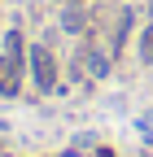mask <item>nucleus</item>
Segmentation results:
<instances>
[{"mask_svg": "<svg viewBox=\"0 0 153 157\" xmlns=\"http://www.w3.org/2000/svg\"><path fill=\"white\" fill-rule=\"evenodd\" d=\"M31 70H35V83H40V92H53L57 87V61H53V52L44 44H35L31 48Z\"/></svg>", "mask_w": 153, "mask_h": 157, "instance_id": "f257e3e1", "label": "nucleus"}, {"mask_svg": "<svg viewBox=\"0 0 153 157\" xmlns=\"http://www.w3.org/2000/svg\"><path fill=\"white\" fill-rule=\"evenodd\" d=\"M0 92L5 96L18 92V57L13 52H5V61H0Z\"/></svg>", "mask_w": 153, "mask_h": 157, "instance_id": "f03ea898", "label": "nucleus"}, {"mask_svg": "<svg viewBox=\"0 0 153 157\" xmlns=\"http://www.w3.org/2000/svg\"><path fill=\"white\" fill-rule=\"evenodd\" d=\"M88 70H92V78H105V70H109L105 52H88Z\"/></svg>", "mask_w": 153, "mask_h": 157, "instance_id": "7ed1b4c3", "label": "nucleus"}, {"mask_svg": "<svg viewBox=\"0 0 153 157\" xmlns=\"http://www.w3.org/2000/svg\"><path fill=\"white\" fill-rule=\"evenodd\" d=\"M140 61H144V66H153V26L140 35Z\"/></svg>", "mask_w": 153, "mask_h": 157, "instance_id": "20e7f679", "label": "nucleus"}, {"mask_svg": "<svg viewBox=\"0 0 153 157\" xmlns=\"http://www.w3.org/2000/svg\"><path fill=\"white\" fill-rule=\"evenodd\" d=\"M61 26H66V31H83V13H79V9H70V13L61 17Z\"/></svg>", "mask_w": 153, "mask_h": 157, "instance_id": "39448f33", "label": "nucleus"}, {"mask_svg": "<svg viewBox=\"0 0 153 157\" xmlns=\"http://www.w3.org/2000/svg\"><path fill=\"white\" fill-rule=\"evenodd\" d=\"M18 48H22V35L9 31V35H5V52H13V57H18Z\"/></svg>", "mask_w": 153, "mask_h": 157, "instance_id": "423d86ee", "label": "nucleus"}, {"mask_svg": "<svg viewBox=\"0 0 153 157\" xmlns=\"http://www.w3.org/2000/svg\"><path fill=\"white\" fill-rule=\"evenodd\" d=\"M74 5H79V0H74Z\"/></svg>", "mask_w": 153, "mask_h": 157, "instance_id": "0eeeda50", "label": "nucleus"}]
</instances>
